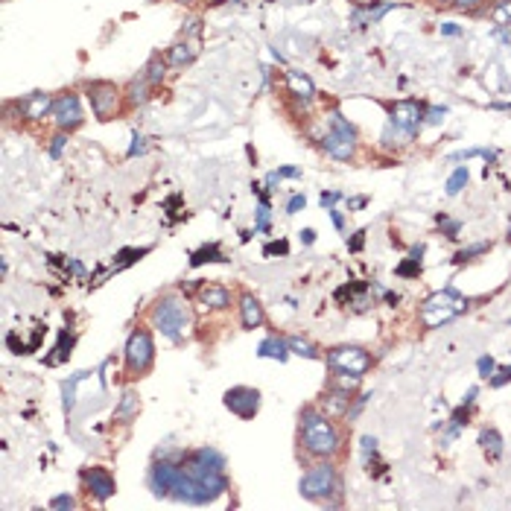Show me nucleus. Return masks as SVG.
Here are the masks:
<instances>
[{
  "label": "nucleus",
  "mask_w": 511,
  "mask_h": 511,
  "mask_svg": "<svg viewBox=\"0 0 511 511\" xmlns=\"http://www.w3.org/2000/svg\"><path fill=\"white\" fill-rule=\"evenodd\" d=\"M485 158V164H491V161H497V152L494 149H464V152H453L450 161H467V158Z\"/></svg>",
  "instance_id": "nucleus-30"
},
{
  "label": "nucleus",
  "mask_w": 511,
  "mask_h": 511,
  "mask_svg": "<svg viewBox=\"0 0 511 511\" xmlns=\"http://www.w3.org/2000/svg\"><path fill=\"white\" fill-rule=\"evenodd\" d=\"M482 0H453V6L459 9V12H473V9H480Z\"/></svg>",
  "instance_id": "nucleus-45"
},
{
  "label": "nucleus",
  "mask_w": 511,
  "mask_h": 511,
  "mask_svg": "<svg viewBox=\"0 0 511 511\" xmlns=\"http://www.w3.org/2000/svg\"><path fill=\"white\" fill-rule=\"evenodd\" d=\"M476 395H480V389H476V386H473L471 391H467V397H464V404H467V406H471V404H473V400H476Z\"/></svg>",
  "instance_id": "nucleus-56"
},
{
  "label": "nucleus",
  "mask_w": 511,
  "mask_h": 511,
  "mask_svg": "<svg viewBox=\"0 0 511 511\" xmlns=\"http://www.w3.org/2000/svg\"><path fill=\"white\" fill-rule=\"evenodd\" d=\"M488 243H476V246H467V248H462L459 254H456V263H464V260H471V257H476V254H482V252H488Z\"/></svg>",
  "instance_id": "nucleus-37"
},
{
  "label": "nucleus",
  "mask_w": 511,
  "mask_h": 511,
  "mask_svg": "<svg viewBox=\"0 0 511 511\" xmlns=\"http://www.w3.org/2000/svg\"><path fill=\"white\" fill-rule=\"evenodd\" d=\"M304 205H307V199H304V196H292V199L287 202V213H298V211H304Z\"/></svg>",
  "instance_id": "nucleus-46"
},
{
  "label": "nucleus",
  "mask_w": 511,
  "mask_h": 511,
  "mask_svg": "<svg viewBox=\"0 0 511 511\" xmlns=\"http://www.w3.org/2000/svg\"><path fill=\"white\" fill-rule=\"evenodd\" d=\"M179 3H193V0H179Z\"/></svg>",
  "instance_id": "nucleus-59"
},
{
  "label": "nucleus",
  "mask_w": 511,
  "mask_h": 511,
  "mask_svg": "<svg viewBox=\"0 0 511 511\" xmlns=\"http://www.w3.org/2000/svg\"><path fill=\"white\" fill-rule=\"evenodd\" d=\"M199 301L208 310H225V307H231V292L220 284H208L199 289Z\"/></svg>",
  "instance_id": "nucleus-17"
},
{
  "label": "nucleus",
  "mask_w": 511,
  "mask_h": 511,
  "mask_svg": "<svg viewBox=\"0 0 511 511\" xmlns=\"http://www.w3.org/2000/svg\"><path fill=\"white\" fill-rule=\"evenodd\" d=\"M488 383H491L494 389H503L506 383H511V365H506V368H497L494 377L488 380Z\"/></svg>",
  "instance_id": "nucleus-39"
},
{
  "label": "nucleus",
  "mask_w": 511,
  "mask_h": 511,
  "mask_svg": "<svg viewBox=\"0 0 511 511\" xmlns=\"http://www.w3.org/2000/svg\"><path fill=\"white\" fill-rule=\"evenodd\" d=\"M85 94L91 100V112L96 120H108L114 112H117V103H120V88L114 82H105V79H96L85 85Z\"/></svg>",
  "instance_id": "nucleus-8"
},
{
  "label": "nucleus",
  "mask_w": 511,
  "mask_h": 511,
  "mask_svg": "<svg viewBox=\"0 0 511 511\" xmlns=\"http://www.w3.org/2000/svg\"><path fill=\"white\" fill-rule=\"evenodd\" d=\"M322 412H328L330 418H342L351 412V391L348 389H339V386H333L328 395H324L322 400Z\"/></svg>",
  "instance_id": "nucleus-15"
},
{
  "label": "nucleus",
  "mask_w": 511,
  "mask_h": 511,
  "mask_svg": "<svg viewBox=\"0 0 511 511\" xmlns=\"http://www.w3.org/2000/svg\"><path fill=\"white\" fill-rule=\"evenodd\" d=\"M149 100V82H146V76H144V79H135L132 85H129V103H132V105H144Z\"/></svg>",
  "instance_id": "nucleus-28"
},
{
  "label": "nucleus",
  "mask_w": 511,
  "mask_h": 511,
  "mask_svg": "<svg viewBox=\"0 0 511 511\" xmlns=\"http://www.w3.org/2000/svg\"><path fill=\"white\" fill-rule=\"evenodd\" d=\"M240 322L246 330H254L266 322V313H263V304H260L252 292H243L240 296Z\"/></svg>",
  "instance_id": "nucleus-14"
},
{
  "label": "nucleus",
  "mask_w": 511,
  "mask_h": 511,
  "mask_svg": "<svg viewBox=\"0 0 511 511\" xmlns=\"http://www.w3.org/2000/svg\"><path fill=\"white\" fill-rule=\"evenodd\" d=\"M287 79H289V91L296 94L304 105H307V103L313 100V94H316V88H313V82L307 79V76H298L296 70H289V73H287Z\"/></svg>",
  "instance_id": "nucleus-22"
},
{
  "label": "nucleus",
  "mask_w": 511,
  "mask_h": 511,
  "mask_svg": "<svg viewBox=\"0 0 511 511\" xmlns=\"http://www.w3.org/2000/svg\"><path fill=\"white\" fill-rule=\"evenodd\" d=\"M423 114H427V123L436 126V123H441V120H444V114H447V108H427V112H423Z\"/></svg>",
  "instance_id": "nucleus-44"
},
{
  "label": "nucleus",
  "mask_w": 511,
  "mask_h": 511,
  "mask_svg": "<svg viewBox=\"0 0 511 511\" xmlns=\"http://www.w3.org/2000/svg\"><path fill=\"white\" fill-rule=\"evenodd\" d=\"M167 64H170V62L158 59V56H155V59H149V64H146V73H144V76H146V82H149V85H158V82L167 76Z\"/></svg>",
  "instance_id": "nucleus-27"
},
{
  "label": "nucleus",
  "mask_w": 511,
  "mask_h": 511,
  "mask_svg": "<svg viewBox=\"0 0 511 511\" xmlns=\"http://www.w3.org/2000/svg\"><path fill=\"white\" fill-rule=\"evenodd\" d=\"M287 345H289V354H298V356H304V360H319V356H322L319 348L313 342H307V339H301V336H289Z\"/></svg>",
  "instance_id": "nucleus-24"
},
{
  "label": "nucleus",
  "mask_w": 511,
  "mask_h": 511,
  "mask_svg": "<svg viewBox=\"0 0 511 511\" xmlns=\"http://www.w3.org/2000/svg\"><path fill=\"white\" fill-rule=\"evenodd\" d=\"M225 254H222V248L211 243V246H202L199 252H193L190 254V266H205V263H225Z\"/></svg>",
  "instance_id": "nucleus-23"
},
{
  "label": "nucleus",
  "mask_w": 511,
  "mask_h": 511,
  "mask_svg": "<svg viewBox=\"0 0 511 511\" xmlns=\"http://www.w3.org/2000/svg\"><path fill=\"white\" fill-rule=\"evenodd\" d=\"M464 310H467V298L462 292H456L453 287H447L441 292H432V296L421 304V322L427 324V328H444L447 322L459 319Z\"/></svg>",
  "instance_id": "nucleus-3"
},
{
  "label": "nucleus",
  "mask_w": 511,
  "mask_h": 511,
  "mask_svg": "<svg viewBox=\"0 0 511 511\" xmlns=\"http://www.w3.org/2000/svg\"><path fill=\"white\" fill-rule=\"evenodd\" d=\"M328 135H324V152L336 161H351L354 152H356V129L345 120L339 112H330L328 114Z\"/></svg>",
  "instance_id": "nucleus-4"
},
{
  "label": "nucleus",
  "mask_w": 511,
  "mask_h": 511,
  "mask_svg": "<svg viewBox=\"0 0 511 511\" xmlns=\"http://www.w3.org/2000/svg\"><path fill=\"white\" fill-rule=\"evenodd\" d=\"M301 447L310 456H319V459H330V456L339 453V430L333 427V421L328 412L319 409H301Z\"/></svg>",
  "instance_id": "nucleus-1"
},
{
  "label": "nucleus",
  "mask_w": 511,
  "mask_h": 511,
  "mask_svg": "<svg viewBox=\"0 0 511 511\" xmlns=\"http://www.w3.org/2000/svg\"><path fill=\"white\" fill-rule=\"evenodd\" d=\"M137 409H140L137 395H135V391H126V395L120 397V404H117V409H114L112 421H114V423H129V421H135V418H137Z\"/></svg>",
  "instance_id": "nucleus-20"
},
{
  "label": "nucleus",
  "mask_w": 511,
  "mask_h": 511,
  "mask_svg": "<svg viewBox=\"0 0 511 511\" xmlns=\"http://www.w3.org/2000/svg\"><path fill=\"white\" fill-rule=\"evenodd\" d=\"M152 324L161 336H167L170 342H181L184 336L190 333L193 328V313L187 307V301L179 298V296H164L155 301V307L149 313Z\"/></svg>",
  "instance_id": "nucleus-2"
},
{
  "label": "nucleus",
  "mask_w": 511,
  "mask_h": 511,
  "mask_svg": "<svg viewBox=\"0 0 511 511\" xmlns=\"http://www.w3.org/2000/svg\"><path fill=\"white\" fill-rule=\"evenodd\" d=\"M467 415H471V412H467V404H462L459 409L453 412V418H450V421H453V427H459V430H462L464 423H467Z\"/></svg>",
  "instance_id": "nucleus-43"
},
{
  "label": "nucleus",
  "mask_w": 511,
  "mask_h": 511,
  "mask_svg": "<svg viewBox=\"0 0 511 511\" xmlns=\"http://www.w3.org/2000/svg\"><path fill=\"white\" fill-rule=\"evenodd\" d=\"M365 205H368L365 196H354V199H348V208H351V211H360V208H365Z\"/></svg>",
  "instance_id": "nucleus-49"
},
{
  "label": "nucleus",
  "mask_w": 511,
  "mask_h": 511,
  "mask_svg": "<svg viewBox=\"0 0 511 511\" xmlns=\"http://www.w3.org/2000/svg\"><path fill=\"white\" fill-rule=\"evenodd\" d=\"M179 476V462L176 459H158L149 467V488L155 497H170L172 485H176Z\"/></svg>",
  "instance_id": "nucleus-13"
},
{
  "label": "nucleus",
  "mask_w": 511,
  "mask_h": 511,
  "mask_svg": "<svg viewBox=\"0 0 511 511\" xmlns=\"http://www.w3.org/2000/svg\"><path fill=\"white\" fill-rule=\"evenodd\" d=\"M50 508H56V511L76 508V499H73L70 494H59V497H53V499H50Z\"/></svg>",
  "instance_id": "nucleus-41"
},
{
  "label": "nucleus",
  "mask_w": 511,
  "mask_h": 511,
  "mask_svg": "<svg viewBox=\"0 0 511 511\" xmlns=\"http://www.w3.org/2000/svg\"><path fill=\"white\" fill-rule=\"evenodd\" d=\"M144 152H146V137L140 135V132H132V146H129L126 155L135 158V155H144Z\"/></svg>",
  "instance_id": "nucleus-38"
},
{
  "label": "nucleus",
  "mask_w": 511,
  "mask_h": 511,
  "mask_svg": "<svg viewBox=\"0 0 511 511\" xmlns=\"http://www.w3.org/2000/svg\"><path fill=\"white\" fill-rule=\"evenodd\" d=\"M360 374H345V371H336V383L333 386H339V389H348V391H356L360 389Z\"/></svg>",
  "instance_id": "nucleus-35"
},
{
  "label": "nucleus",
  "mask_w": 511,
  "mask_h": 511,
  "mask_svg": "<svg viewBox=\"0 0 511 511\" xmlns=\"http://www.w3.org/2000/svg\"><path fill=\"white\" fill-rule=\"evenodd\" d=\"M389 9H395V3H386V6H377V9H368V12H360V9H356V12H354V21H356V24H374V21H380V18H383L386 12H389Z\"/></svg>",
  "instance_id": "nucleus-29"
},
{
  "label": "nucleus",
  "mask_w": 511,
  "mask_h": 511,
  "mask_svg": "<svg viewBox=\"0 0 511 511\" xmlns=\"http://www.w3.org/2000/svg\"><path fill=\"white\" fill-rule=\"evenodd\" d=\"M491 18H494V24H499V27H511V0H497Z\"/></svg>",
  "instance_id": "nucleus-31"
},
{
  "label": "nucleus",
  "mask_w": 511,
  "mask_h": 511,
  "mask_svg": "<svg viewBox=\"0 0 511 511\" xmlns=\"http://www.w3.org/2000/svg\"><path fill=\"white\" fill-rule=\"evenodd\" d=\"M506 240H508V243H511V228H508V237H506Z\"/></svg>",
  "instance_id": "nucleus-58"
},
{
  "label": "nucleus",
  "mask_w": 511,
  "mask_h": 511,
  "mask_svg": "<svg viewBox=\"0 0 511 511\" xmlns=\"http://www.w3.org/2000/svg\"><path fill=\"white\" fill-rule=\"evenodd\" d=\"M82 485L96 503H108L117 494V482L114 476L105 471V467H85L82 471Z\"/></svg>",
  "instance_id": "nucleus-11"
},
{
  "label": "nucleus",
  "mask_w": 511,
  "mask_h": 511,
  "mask_svg": "<svg viewBox=\"0 0 511 511\" xmlns=\"http://www.w3.org/2000/svg\"><path fill=\"white\" fill-rule=\"evenodd\" d=\"M278 176H280V179H298L301 170H298V167H284V170H278Z\"/></svg>",
  "instance_id": "nucleus-51"
},
{
  "label": "nucleus",
  "mask_w": 511,
  "mask_h": 511,
  "mask_svg": "<svg viewBox=\"0 0 511 511\" xmlns=\"http://www.w3.org/2000/svg\"><path fill=\"white\" fill-rule=\"evenodd\" d=\"M441 220H444V216H441ZM444 222H447V220H444ZM447 237H450V240H453V237H459V222H447Z\"/></svg>",
  "instance_id": "nucleus-55"
},
{
  "label": "nucleus",
  "mask_w": 511,
  "mask_h": 511,
  "mask_svg": "<svg viewBox=\"0 0 511 511\" xmlns=\"http://www.w3.org/2000/svg\"><path fill=\"white\" fill-rule=\"evenodd\" d=\"M53 120H56L59 132H73L76 126H82L85 114H82V103L76 94H64L53 103Z\"/></svg>",
  "instance_id": "nucleus-10"
},
{
  "label": "nucleus",
  "mask_w": 511,
  "mask_h": 511,
  "mask_svg": "<svg viewBox=\"0 0 511 511\" xmlns=\"http://www.w3.org/2000/svg\"><path fill=\"white\" fill-rule=\"evenodd\" d=\"M480 447H482V453L488 456V459H499V456H503V450H506L499 430H494V427L482 430V432H480Z\"/></svg>",
  "instance_id": "nucleus-21"
},
{
  "label": "nucleus",
  "mask_w": 511,
  "mask_h": 511,
  "mask_svg": "<svg viewBox=\"0 0 511 511\" xmlns=\"http://www.w3.org/2000/svg\"><path fill=\"white\" fill-rule=\"evenodd\" d=\"M336 485H339V480H336V467L330 462H319L301 476L298 491H301L304 499L319 503V499H328L336 491Z\"/></svg>",
  "instance_id": "nucleus-6"
},
{
  "label": "nucleus",
  "mask_w": 511,
  "mask_h": 511,
  "mask_svg": "<svg viewBox=\"0 0 511 511\" xmlns=\"http://www.w3.org/2000/svg\"><path fill=\"white\" fill-rule=\"evenodd\" d=\"M144 254H149V246H146V248H137V252H135V248H123V252L117 254V266H114V272H117V269H126V266H132L135 260H140Z\"/></svg>",
  "instance_id": "nucleus-32"
},
{
  "label": "nucleus",
  "mask_w": 511,
  "mask_h": 511,
  "mask_svg": "<svg viewBox=\"0 0 511 511\" xmlns=\"http://www.w3.org/2000/svg\"><path fill=\"white\" fill-rule=\"evenodd\" d=\"M421 254H423V246L412 248V254L404 260V263L397 266V275H400V278H412V275H418V272H421Z\"/></svg>",
  "instance_id": "nucleus-26"
},
{
  "label": "nucleus",
  "mask_w": 511,
  "mask_h": 511,
  "mask_svg": "<svg viewBox=\"0 0 511 511\" xmlns=\"http://www.w3.org/2000/svg\"><path fill=\"white\" fill-rule=\"evenodd\" d=\"M252 190L260 196V202H257V222H254V231H260V234H269V222H272V213H269V199H266L263 193H260L257 184H254Z\"/></svg>",
  "instance_id": "nucleus-25"
},
{
  "label": "nucleus",
  "mask_w": 511,
  "mask_h": 511,
  "mask_svg": "<svg viewBox=\"0 0 511 511\" xmlns=\"http://www.w3.org/2000/svg\"><path fill=\"white\" fill-rule=\"evenodd\" d=\"M386 301H389V304H391V307H395V304H397V301H400V296H395V292H386Z\"/></svg>",
  "instance_id": "nucleus-57"
},
{
  "label": "nucleus",
  "mask_w": 511,
  "mask_h": 511,
  "mask_svg": "<svg viewBox=\"0 0 511 511\" xmlns=\"http://www.w3.org/2000/svg\"><path fill=\"white\" fill-rule=\"evenodd\" d=\"M275 254L287 257V254H289V243H287V240H278V243H269V246L263 248V257H275Z\"/></svg>",
  "instance_id": "nucleus-40"
},
{
  "label": "nucleus",
  "mask_w": 511,
  "mask_h": 511,
  "mask_svg": "<svg viewBox=\"0 0 511 511\" xmlns=\"http://www.w3.org/2000/svg\"><path fill=\"white\" fill-rule=\"evenodd\" d=\"M339 199H342V193H322V208H328V211H330Z\"/></svg>",
  "instance_id": "nucleus-48"
},
{
  "label": "nucleus",
  "mask_w": 511,
  "mask_h": 511,
  "mask_svg": "<svg viewBox=\"0 0 511 511\" xmlns=\"http://www.w3.org/2000/svg\"><path fill=\"white\" fill-rule=\"evenodd\" d=\"M64 144H68V135H64V132H59L56 137H53L50 140V158H62V149H64Z\"/></svg>",
  "instance_id": "nucleus-42"
},
{
  "label": "nucleus",
  "mask_w": 511,
  "mask_h": 511,
  "mask_svg": "<svg viewBox=\"0 0 511 511\" xmlns=\"http://www.w3.org/2000/svg\"><path fill=\"white\" fill-rule=\"evenodd\" d=\"M328 365L333 371H345V374H365L371 368V356H368L365 348L360 345H339L328 351Z\"/></svg>",
  "instance_id": "nucleus-7"
},
{
  "label": "nucleus",
  "mask_w": 511,
  "mask_h": 511,
  "mask_svg": "<svg viewBox=\"0 0 511 511\" xmlns=\"http://www.w3.org/2000/svg\"><path fill=\"white\" fill-rule=\"evenodd\" d=\"M421 123H423V105H418L415 100L395 103V108H391V126H395L400 135L412 137V135L418 132Z\"/></svg>",
  "instance_id": "nucleus-12"
},
{
  "label": "nucleus",
  "mask_w": 511,
  "mask_h": 511,
  "mask_svg": "<svg viewBox=\"0 0 511 511\" xmlns=\"http://www.w3.org/2000/svg\"><path fill=\"white\" fill-rule=\"evenodd\" d=\"M301 243L304 246H313V243H316V231H313V228H304V231H301Z\"/></svg>",
  "instance_id": "nucleus-52"
},
{
  "label": "nucleus",
  "mask_w": 511,
  "mask_h": 511,
  "mask_svg": "<svg viewBox=\"0 0 511 511\" xmlns=\"http://www.w3.org/2000/svg\"><path fill=\"white\" fill-rule=\"evenodd\" d=\"M73 342H76V339H73V336H70L68 330H64V333H62V339H59V345H56V351H59V354H53L47 363L53 365V363H62V360H68V356H70V348H73Z\"/></svg>",
  "instance_id": "nucleus-33"
},
{
  "label": "nucleus",
  "mask_w": 511,
  "mask_h": 511,
  "mask_svg": "<svg viewBox=\"0 0 511 511\" xmlns=\"http://www.w3.org/2000/svg\"><path fill=\"white\" fill-rule=\"evenodd\" d=\"M126 371L129 377H140V374H146L152 363H155V339H152V333L146 328H137L129 333V339H126Z\"/></svg>",
  "instance_id": "nucleus-5"
},
{
  "label": "nucleus",
  "mask_w": 511,
  "mask_h": 511,
  "mask_svg": "<svg viewBox=\"0 0 511 511\" xmlns=\"http://www.w3.org/2000/svg\"><path fill=\"white\" fill-rule=\"evenodd\" d=\"M196 56H199V41H190V38H184L179 41L176 47H170V64L172 68H184V64H190Z\"/></svg>",
  "instance_id": "nucleus-19"
},
{
  "label": "nucleus",
  "mask_w": 511,
  "mask_h": 511,
  "mask_svg": "<svg viewBox=\"0 0 511 511\" xmlns=\"http://www.w3.org/2000/svg\"><path fill=\"white\" fill-rule=\"evenodd\" d=\"M476 371H480V377L491 380L494 371H497V360H494V356H480V360H476Z\"/></svg>",
  "instance_id": "nucleus-36"
},
{
  "label": "nucleus",
  "mask_w": 511,
  "mask_h": 511,
  "mask_svg": "<svg viewBox=\"0 0 511 511\" xmlns=\"http://www.w3.org/2000/svg\"><path fill=\"white\" fill-rule=\"evenodd\" d=\"M464 184H467V167L453 170V176L447 179V196H459L464 190Z\"/></svg>",
  "instance_id": "nucleus-34"
},
{
  "label": "nucleus",
  "mask_w": 511,
  "mask_h": 511,
  "mask_svg": "<svg viewBox=\"0 0 511 511\" xmlns=\"http://www.w3.org/2000/svg\"><path fill=\"white\" fill-rule=\"evenodd\" d=\"M222 404L228 412H234L237 418L243 421H252L257 412H260V391L252 389V386H231L225 391Z\"/></svg>",
  "instance_id": "nucleus-9"
},
{
  "label": "nucleus",
  "mask_w": 511,
  "mask_h": 511,
  "mask_svg": "<svg viewBox=\"0 0 511 511\" xmlns=\"http://www.w3.org/2000/svg\"><path fill=\"white\" fill-rule=\"evenodd\" d=\"M330 220H333V225H336V228H339V231H342V225H345V220H342V213H339V211H336V208H330Z\"/></svg>",
  "instance_id": "nucleus-54"
},
{
  "label": "nucleus",
  "mask_w": 511,
  "mask_h": 511,
  "mask_svg": "<svg viewBox=\"0 0 511 511\" xmlns=\"http://www.w3.org/2000/svg\"><path fill=\"white\" fill-rule=\"evenodd\" d=\"M68 266H70V272H73L76 278H85V275H88V272H85V266L79 263V260H68Z\"/></svg>",
  "instance_id": "nucleus-50"
},
{
  "label": "nucleus",
  "mask_w": 511,
  "mask_h": 511,
  "mask_svg": "<svg viewBox=\"0 0 511 511\" xmlns=\"http://www.w3.org/2000/svg\"><path fill=\"white\" fill-rule=\"evenodd\" d=\"M441 36H462V27H456V24H441Z\"/></svg>",
  "instance_id": "nucleus-53"
},
{
  "label": "nucleus",
  "mask_w": 511,
  "mask_h": 511,
  "mask_svg": "<svg viewBox=\"0 0 511 511\" xmlns=\"http://www.w3.org/2000/svg\"><path fill=\"white\" fill-rule=\"evenodd\" d=\"M53 103L56 100H50V94H29L24 103H21V112H24L27 120H41L44 114H53Z\"/></svg>",
  "instance_id": "nucleus-16"
},
{
  "label": "nucleus",
  "mask_w": 511,
  "mask_h": 511,
  "mask_svg": "<svg viewBox=\"0 0 511 511\" xmlns=\"http://www.w3.org/2000/svg\"><path fill=\"white\" fill-rule=\"evenodd\" d=\"M365 234H368V231H365V228H360V231H356V234H354V240H351V243H348V248H351V252H360V248H363V240H365Z\"/></svg>",
  "instance_id": "nucleus-47"
},
{
  "label": "nucleus",
  "mask_w": 511,
  "mask_h": 511,
  "mask_svg": "<svg viewBox=\"0 0 511 511\" xmlns=\"http://www.w3.org/2000/svg\"><path fill=\"white\" fill-rule=\"evenodd\" d=\"M257 356H260V360L284 363L289 356V345H287V339H280V336H266V339L257 345Z\"/></svg>",
  "instance_id": "nucleus-18"
}]
</instances>
